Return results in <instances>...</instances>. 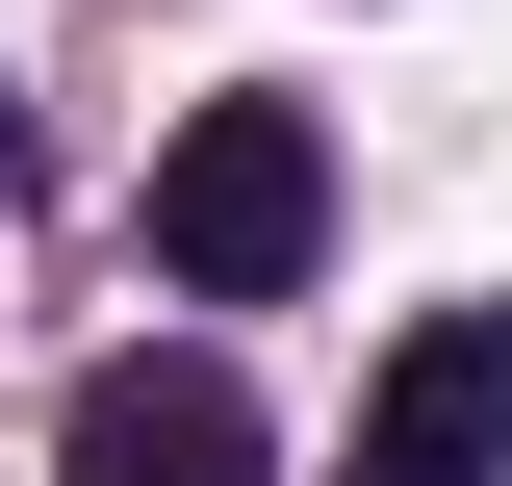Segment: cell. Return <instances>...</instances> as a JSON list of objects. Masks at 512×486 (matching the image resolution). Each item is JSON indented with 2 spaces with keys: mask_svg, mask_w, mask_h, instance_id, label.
Wrapping results in <instances>:
<instances>
[{
  "mask_svg": "<svg viewBox=\"0 0 512 486\" xmlns=\"http://www.w3.org/2000/svg\"><path fill=\"white\" fill-rule=\"evenodd\" d=\"M333 256V128L308 103H180L154 128V282L180 307H282Z\"/></svg>",
  "mask_w": 512,
  "mask_h": 486,
  "instance_id": "obj_1",
  "label": "cell"
},
{
  "mask_svg": "<svg viewBox=\"0 0 512 486\" xmlns=\"http://www.w3.org/2000/svg\"><path fill=\"white\" fill-rule=\"evenodd\" d=\"M52 486H282V435H256L231 359H103L52 410Z\"/></svg>",
  "mask_w": 512,
  "mask_h": 486,
  "instance_id": "obj_2",
  "label": "cell"
},
{
  "mask_svg": "<svg viewBox=\"0 0 512 486\" xmlns=\"http://www.w3.org/2000/svg\"><path fill=\"white\" fill-rule=\"evenodd\" d=\"M359 461H410V486H487V461H512V282H487V307H436V333L384 359Z\"/></svg>",
  "mask_w": 512,
  "mask_h": 486,
  "instance_id": "obj_3",
  "label": "cell"
},
{
  "mask_svg": "<svg viewBox=\"0 0 512 486\" xmlns=\"http://www.w3.org/2000/svg\"><path fill=\"white\" fill-rule=\"evenodd\" d=\"M0 180H26V103H0Z\"/></svg>",
  "mask_w": 512,
  "mask_h": 486,
  "instance_id": "obj_4",
  "label": "cell"
},
{
  "mask_svg": "<svg viewBox=\"0 0 512 486\" xmlns=\"http://www.w3.org/2000/svg\"><path fill=\"white\" fill-rule=\"evenodd\" d=\"M359 486H410V461H359Z\"/></svg>",
  "mask_w": 512,
  "mask_h": 486,
  "instance_id": "obj_5",
  "label": "cell"
}]
</instances>
